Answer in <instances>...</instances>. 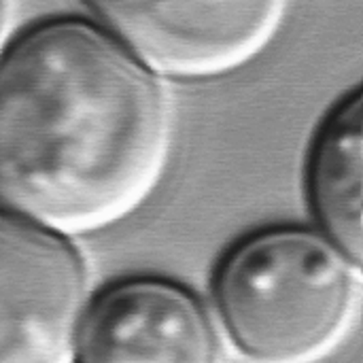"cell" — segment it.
Wrapping results in <instances>:
<instances>
[{"label": "cell", "mask_w": 363, "mask_h": 363, "mask_svg": "<svg viewBox=\"0 0 363 363\" xmlns=\"http://www.w3.org/2000/svg\"><path fill=\"white\" fill-rule=\"evenodd\" d=\"M170 151L164 87L98 26L57 17L0 57V202L60 234L132 215Z\"/></svg>", "instance_id": "cell-1"}, {"label": "cell", "mask_w": 363, "mask_h": 363, "mask_svg": "<svg viewBox=\"0 0 363 363\" xmlns=\"http://www.w3.org/2000/svg\"><path fill=\"white\" fill-rule=\"evenodd\" d=\"M221 321L251 359L304 363L347 334L359 298V266L328 236L281 228L238 242L221 262Z\"/></svg>", "instance_id": "cell-2"}, {"label": "cell", "mask_w": 363, "mask_h": 363, "mask_svg": "<svg viewBox=\"0 0 363 363\" xmlns=\"http://www.w3.org/2000/svg\"><path fill=\"white\" fill-rule=\"evenodd\" d=\"M145 66L217 79L253 62L281 28L287 0H83Z\"/></svg>", "instance_id": "cell-3"}, {"label": "cell", "mask_w": 363, "mask_h": 363, "mask_svg": "<svg viewBox=\"0 0 363 363\" xmlns=\"http://www.w3.org/2000/svg\"><path fill=\"white\" fill-rule=\"evenodd\" d=\"M87 302V268L64 238L0 211V363H66Z\"/></svg>", "instance_id": "cell-4"}, {"label": "cell", "mask_w": 363, "mask_h": 363, "mask_svg": "<svg viewBox=\"0 0 363 363\" xmlns=\"http://www.w3.org/2000/svg\"><path fill=\"white\" fill-rule=\"evenodd\" d=\"M74 359L213 363L221 359V345L204 306L187 289L132 279L102 291L83 313Z\"/></svg>", "instance_id": "cell-5"}, {"label": "cell", "mask_w": 363, "mask_h": 363, "mask_svg": "<svg viewBox=\"0 0 363 363\" xmlns=\"http://www.w3.org/2000/svg\"><path fill=\"white\" fill-rule=\"evenodd\" d=\"M362 91L347 96L325 119L317 134L308 191L313 213L325 236L355 264L362 266Z\"/></svg>", "instance_id": "cell-6"}, {"label": "cell", "mask_w": 363, "mask_h": 363, "mask_svg": "<svg viewBox=\"0 0 363 363\" xmlns=\"http://www.w3.org/2000/svg\"><path fill=\"white\" fill-rule=\"evenodd\" d=\"M6 21H9L6 0H0V49H2V45H4V36H6Z\"/></svg>", "instance_id": "cell-7"}]
</instances>
